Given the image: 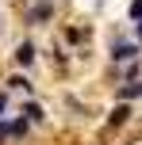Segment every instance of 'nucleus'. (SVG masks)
Instances as JSON below:
<instances>
[{
    "mask_svg": "<svg viewBox=\"0 0 142 145\" xmlns=\"http://www.w3.org/2000/svg\"><path fill=\"white\" fill-rule=\"evenodd\" d=\"M127 118H131V107H127V103H119V107L112 111V118H108V122H112V126H123Z\"/></svg>",
    "mask_w": 142,
    "mask_h": 145,
    "instance_id": "obj_4",
    "label": "nucleus"
},
{
    "mask_svg": "<svg viewBox=\"0 0 142 145\" xmlns=\"http://www.w3.org/2000/svg\"><path fill=\"white\" fill-rule=\"evenodd\" d=\"M0 118H4V92H0Z\"/></svg>",
    "mask_w": 142,
    "mask_h": 145,
    "instance_id": "obj_8",
    "label": "nucleus"
},
{
    "mask_svg": "<svg viewBox=\"0 0 142 145\" xmlns=\"http://www.w3.org/2000/svg\"><path fill=\"white\" fill-rule=\"evenodd\" d=\"M15 61H19V65H31V61H35V46L19 42V46H15Z\"/></svg>",
    "mask_w": 142,
    "mask_h": 145,
    "instance_id": "obj_1",
    "label": "nucleus"
},
{
    "mask_svg": "<svg viewBox=\"0 0 142 145\" xmlns=\"http://www.w3.org/2000/svg\"><path fill=\"white\" fill-rule=\"evenodd\" d=\"M131 19H142V0H131Z\"/></svg>",
    "mask_w": 142,
    "mask_h": 145,
    "instance_id": "obj_7",
    "label": "nucleus"
},
{
    "mask_svg": "<svg viewBox=\"0 0 142 145\" xmlns=\"http://www.w3.org/2000/svg\"><path fill=\"white\" fill-rule=\"evenodd\" d=\"M23 115H27V122H42V107H38V103H27V107H23Z\"/></svg>",
    "mask_w": 142,
    "mask_h": 145,
    "instance_id": "obj_5",
    "label": "nucleus"
},
{
    "mask_svg": "<svg viewBox=\"0 0 142 145\" xmlns=\"http://www.w3.org/2000/svg\"><path fill=\"white\" fill-rule=\"evenodd\" d=\"M123 99H135V95H142V80H135V84H123Z\"/></svg>",
    "mask_w": 142,
    "mask_h": 145,
    "instance_id": "obj_6",
    "label": "nucleus"
},
{
    "mask_svg": "<svg viewBox=\"0 0 142 145\" xmlns=\"http://www.w3.org/2000/svg\"><path fill=\"white\" fill-rule=\"evenodd\" d=\"M135 54H138V50H135L131 42H119V46H112V57H115V61H131Z\"/></svg>",
    "mask_w": 142,
    "mask_h": 145,
    "instance_id": "obj_3",
    "label": "nucleus"
},
{
    "mask_svg": "<svg viewBox=\"0 0 142 145\" xmlns=\"http://www.w3.org/2000/svg\"><path fill=\"white\" fill-rule=\"evenodd\" d=\"M138 38H142V19H138Z\"/></svg>",
    "mask_w": 142,
    "mask_h": 145,
    "instance_id": "obj_9",
    "label": "nucleus"
},
{
    "mask_svg": "<svg viewBox=\"0 0 142 145\" xmlns=\"http://www.w3.org/2000/svg\"><path fill=\"white\" fill-rule=\"evenodd\" d=\"M50 15H54V4H50V0H42V4H35V8H31V19H35V23L50 19Z\"/></svg>",
    "mask_w": 142,
    "mask_h": 145,
    "instance_id": "obj_2",
    "label": "nucleus"
}]
</instances>
